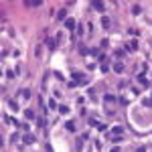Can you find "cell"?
Masks as SVG:
<instances>
[{
  "label": "cell",
  "mask_w": 152,
  "mask_h": 152,
  "mask_svg": "<svg viewBox=\"0 0 152 152\" xmlns=\"http://www.w3.org/2000/svg\"><path fill=\"white\" fill-rule=\"evenodd\" d=\"M93 8H95V10H99V12H104V10H106L104 2H99V0H95V2H93Z\"/></svg>",
  "instance_id": "6da1fadb"
},
{
  "label": "cell",
  "mask_w": 152,
  "mask_h": 152,
  "mask_svg": "<svg viewBox=\"0 0 152 152\" xmlns=\"http://www.w3.org/2000/svg\"><path fill=\"white\" fill-rule=\"evenodd\" d=\"M65 26H67L69 30H73L75 29V20H73V18H65Z\"/></svg>",
  "instance_id": "7a4b0ae2"
},
{
  "label": "cell",
  "mask_w": 152,
  "mask_h": 152,
  "mask_svg": "<svg viewBox=\"0 0 152 152\" xmlns=\"http://www.w3.org/2000/svg\"><path fill=\"white\" fill-rule=\"evenodd\" d=\"M71 75L75 77L77 81H87V79H85V77H83V75H81V73H79V71H71Z\"/></svg>",
  "instance_id": "3957f363"
},
{
  "label": "cell",
  "mask_w": 152,
  "mask_h": 152,
  "mask_svg": "<svg viewBox=\"0 0 152 152\" xmlns=\"http://www.w3.org/2000/svg\"><path fill=\"white\" fill-rule=\"evenodd\" d=\"M24 4L26 6H41V2H37V0H24Z\"/></svg>",
  "instance_id": "277c9868"
},
{
  "label": "cell",
  "mask_w": 152,
  "mask_h": 152,
  "mask_svg": "<svg viewBox=\"0 0 152 152\" xmlns=\"http://www.w3.org/2000/svg\"><path fill=\"white\" fill-rule=\"evenodd\" d=\"M24 116H26V118H29V120H32V118H35V114H32V112H30V110H26V112H24Z\"/></svg>",
  "instance_id": "5b68a950"
},
{
  "label": "cell",
  "mask_w": 152,
  "mask_h": 152,
  "mask_svg": "<svg viewBox=\"0 0 152 152\" xmlns=\"http://www.w3.org/2000/svg\"><path fill=\"white\" fill-rule=\"evenodd\" d=\"M59 112H61V114H67L69 107H67V106H61V107H59Z\"/></svg>",
  "instance_id": "8992f818"
},
{
  "label": "cell",
  "mask_w": 152,
  "mask_h": 152,
  "mask_svg": "<svg viewBox=\"0 0 152 152\" xmlns=\"http://www.w3.org/2000/svg\"><path fill=\"white\" fill-rule=\"evenodd\" d=\"M101 24H104V26H106V29H107V26H110V20H107L106 16H104V18H101Z\"/></svg>",
  "instance_id": "52a82bcc"
},
{
  "label": "cell",
  "mask_w": 152,
  "mask_h": 152,
  "mask_svg": "<svg viewBox=\"0 0 152 152\" xmlns=\"http://www.w3.org/2000/svg\"><path fill=\"white\" fill-rule=\"evenodd\" d=\"M114 69L118 71V73H120V71H124V67H122V63H116V67H114Z\"/></svg>",
  "instance_id": "ba28073f"
},
{
  "label": "cell",
  "mask_w": 152,
  "mask_h": 152,
  "mask_svg": "<svg viewBox=\"0 0 152 152\" xmlns=\"http://www.w3.org/2000/svg\"><path fill=\"white\" fill-rule=\"evenodd\" d=\"M67 130H75V124L73 122H67Z\"/></svg>",
  "instance_id": "9c48e42d"
},
{
  "label": "cell",
  "mask_w": 152,
  "mask_h": 152,
  "mask_svg": "<svg viewBox=\"0 0 152 152\" xmlns=\"http://www.w3.org/2000/svg\"><path fill=\"white\" fill-rule=\"evenodd\" d=\"M148 106H152V97H150V99H148Z\"/></svg>",
  "instance_id": "30bf717a"
}]
</instances>
